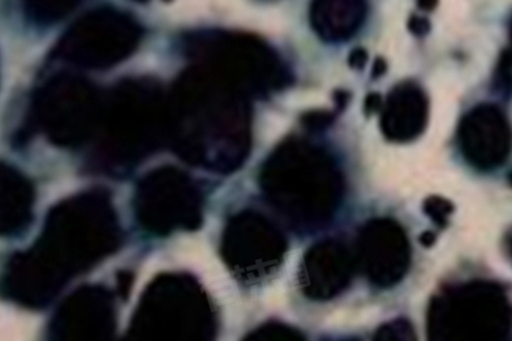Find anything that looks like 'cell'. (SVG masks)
I'll use <instances>...</instances> for the list:
<instances>
[{"instance_id":"cell-3","label":"cell","mask_w":512,"mask_h":341,"mask_svg":"<svg viewBox=\"0 0 512 341\" xmlns=\"http://www.w3.org/2000/svg\"><path fill=\"white\" fill-rule=\"evenodd\" d=\"M265 200L294 231L327 226L342 202L345 182L328 152L301 138L282 142L260 172Z\"/></svg>"},{"instance_id":"cell-18","label":"cell","mask_w":512,"mask_h":341,"mask_svg":"<svg viewBox=\"0 0 512 341\" xmlns=\"http://www.w3.org/2000/svg\"><path fill=\"white\" fill-rule=\"evenodd\" d=\"M365 14L366 0H313L310 22L320 39L339 43L354 36Z\"/></svg>"},{"instance_id":"cell-21","label":"cell","mask_w":512,"mask_h":341,"mask_svg":"<svg viewBox=\"0 0 512 341\" xmlns=\"http://www.w3.org/2000/svg\"><path fill=\"white\" fill-rule=\"evenodd\" d=\"M376 340L380 341H403V340H416V333H414L413 326L405 318L388 322V324L381 326L377 331Z\"/></svg>"},{"instance_id":"cell-11","label":"cell","mask_w":512,"mask_h":341,"mask_svg":"<svg viewBox=\"0 0 512 341\" xmlns=\"http://www.w3.org/2000/svg\"><path fill=\"white\" fill-rule=\"evenodd\" d=\"M287 242L275 223L256 211L231 217L222 236L223 261L239 279L256 281L282 265Z\"/></svg>"},{"instance_id":"cell-22","label":"cell","mask_w":512,"mask_h":341,"mask_svg":"<svg viewBox=\"0 0 512 341\" xmlns=\"http://www.w3.org/2000/svg\"><path fill=\"white\" fill-rule=\"evenodd\" d=\"M424 212L431 217L437 226H446L448 217L454 212V206L443 197H429L425 201Z\"/></svg>"},{"instance_id":"cell-29","label":"cell","mask_w":512,"mask_h":341,"mask_svg":"<svg viewBox=\"0 0 512 341\" xmlns=\"http://www.w3.org/2000/svg\"><path fill=\"white\" fill-rule=\"evenodd\" d=\"M417 5L421 10L432 11L439 5V0H417Z\"/></svg>"},{"instance_id":"cell-30","label":"cell","mask_w":512,"mask_h":341,"mask_svg":"<svg viewBox=\"0 0 512 341\" xmlns=\"http://www.w3.org/2000/svg\"><path fill=\"white\" fill-rule=\"evenodd\" d=\"M383 73H386V62L383 59H377L375 66H373L372 74L379 78Z\"/></svg>"},{"instance_id":"cell-26","label":"cell","mask_w":512,"mask_h":341,"mask_svg":"<svg viewBox=\"0 0 512 341\" xmlns=\"http://www.w3.org/2000/svg\"><path fill=\"white\" fill-rule=\"evenodd\" d=\"M349 62L353 69H362L368 62V54L362 48H357V50L351 52Z\"/></svg>"},{"instance_id":"cell-8","label":"cell","mask_w":512,"mask_h":341,"mask_svg":"<svg viewBox=\"0 0 512 341\" xmlns=\"http://www.w3.org/2000/svg\"><path fill=\"white\" fill-rule=\"evenodd\" d=\"M104 93L87 78L59 73L37 89L31 122L51 144L78 148L95 138L102 121Z\"/></svg>"},{"instance_id":"cell-4","label":"cell","mask_w":512,"mask_h":341,"mask_svg":"<svg viewBox=\"0 0 512 341\" xmlns=\"http://www.w3.org/2000/svg\"><path fill=\"white\" fill-rule=\"evenodd\" d=\"M93 160L108 174H126L167 145V93L151 78L123 80L104 93Z\"/></svg>"},{"instance_id":"cell-7","label":"cell","mask_w":512,"mask_h":341,"mask_svg":"<svg viewBox=\"0 0 512 341\" xmlns=\"http://www.w3.org/2000/svg\"><path fill=\"white\" fill-rule=\"evenodd\" d=\"M429 340H507L512 305L502 286L476 280L433 296L426 316Z\"/></svg>"},{"instance_id":"cell-27","label":"cell","mask_w":512,"mask_h":341,"mask_svg":"<svg viewBox=\"0 0 512 341\" xmlns=\"http://www.w3.org/2000/svg\"><path fill=\"white\" fill-rule=\"evenodd\" d=\"M384 101L381 100V96L379 95H371L368 96V99H366L365 103V110L368 112V114H371V112H376L381 110L383 108Z\"/></svg>"},{"instance_id":"cell-15","label":"cell","mask_w":512,"mask_h":341,"mask_svg":"<svg viewBox=\"0 0 512 341\" xmlns=\"http://www.w3.org/2000/svg\"><path fill=\"white\" fill-rule=\"evenodd\" d=\"M357 265L349 246L338 239H324L310 247L302 260V292L313 301H330L350 286Z\"/></svg>"},{"instance_id":"cell-33","label":"cell","mask_w":512,"mask_h":341,"mask_svg":"<svg viewBox=\"0 0 512 341\" xmlns=\"http://www.w3.org/2000/svg\"><path fill=\"white\" fill-rule=\"evenodd\" d=\"M136 2H148V0H136Z\"/></svg>"},{"instance_id":"cell-31","label":"cell","mask_w":512,"mask_h":341,"mask_svg":"<svg viewBox=\"0 0 512 341\" xmlns=\"http://www.w3.org/2000/svg\"><path fill=\"white\" fill-rule=\"evenodd\" d=\"M421 242L424 243L425 246H431L432 243L435 242V236H433L431 232H426V234L422 236Z\"/></svg>"},{"instance_id":"cell-32","label":"cell","mask_w":512,"mask_h":341,"mask_svg":"<svg viewBox=\"0 0 512 341\" xmlns=\"http://www.w3.org/2000/svg\"><path fill=\"white\" fill-rule=\"evenodd\" d=\"M508 250H510V254L512 257V232H511L510 238H508Z\"/></svg>"},{"instance_id":"cell-25","label":"cell","mask_w":512,"mask_h":341,"mask_svg":"<svg viewBox=\"0 0 512 341\" xmlns=\"http://www.w3.org/2000/svg\"><path fill=\"white\" fill-rule=\"evenodd\" d=\"M409 29L413 35L425 36L431 31V24L424 17L413 16L409 20Z\"/></svg>"},{"instance_id":"cell-1","label":"cell","mask_w":512,"mask_h":341,"mask_svg":"<svg viewBox=\"0 0 512 341\" xmlns=\"http://www.w3.org/2000/svg\"><path fill=\"white\" fill-rule=\"evenodd\" d=\"M122 231L107 193L87 191L52 208L35 245L11 258L7 295L18 305L41 309L73 277L118 250Z\"/></svg>"},{"instance_id":"cell-5","label":"cell","mask_w":512,"mask_h":341,"mask_svg":"<svg viewBox=\"0 0 512 341\" xmlns=\"http://www.w3.org/2000/svg\"><path fill=\"white\" fill-rule=\"evenodd\" d=\"M190 65L233 86L242 95L261 99L290 85L282 58L257 36L227 31L194 32L183 40Z\"/></svg>"},{"instance_id":"cell-28","label":"cell","mask_w":512,"mask_h":341,"mask_svg":"<svg viewBox=\"0 0 512 341\" xmlns=\"http://www.w3.org/2000/svg\"><path fill=\"white\" fill-rule=\"evenodd\" d=\"M118 286L119 291H121V294L126 296L127 291H129L130 286H132V280H130V275L122 273V275L119 276Z\"/></svg>"},{"instance_id":"cell-2","label":"cell","mask_w":512,"mask_h":341,"mask_svg":"<svg viewBox=\"0 0 512 341\" xmlns=\"http://www.w3.org/2000/svg\"><path fill=\"white\" fill-rule=\"evenodd\" d=\"M167 145L192 166L237 171L252 149L249 97L190 65L167 93Z\"/></svg>"},{"instance_id":"cell-16","label":"cell","mask_w":512,"mask_h":341,"mask_svg":"<svg viewBox=\"0 0 512 341\" xmlns=\"http://www.w3.org/2000/svg\"><path fill=\"white\" fill-rule=\"evenodd\" d=\"M428 97L414 82L395 86L381 108L380 127L392 142H410L424 133L428 123Z\"/></svg>"},{"instance_id":"cell-10","label":"cell","mask_w":512,"mask_h":341,"mask_svg":"<svg viewBox=\"0 0 512 341\" xmlns=\"http://www.w3.org/2000/svg\"><path fill=\"white\" fill-rule=\"evenodd\" d=\"M203 196L185 172L162 167L138 183L134 209L138 223L153 235L194 231L203 223Z\"/></svg>"},{"instance_id":"cell-24","label":"cell","mask_w":512,"mask_h":341,"mask_svg":"<svg viewBox=\"0 0 512 341\" xmlns=\"http://www.w3.org/2000/svg\"><path fill=\"white\" fill-rule=\"evenodd\" d=\"M332 122H334V115L324 111L310 112L304 119V125L310 130L327 129Z\"/></svg>"},{"instance_id":"cell-13","label":"cell","mask_w":512,"mask_h":341,"mask_svg":"<svg viewBox=\"0 0 512 341\" xmlns=\"http://www.w3.org/2000/svg\"><path fill=\"white\" fill-rule=\"evenodd\" d=\"M117 328L114 298L102 286L78 288L56 310L50 337L58 341L111 340Z\"/></svg>"},{"instance_id":"cell-17","label":"cell","mask_w":512,"mask_h":341,"mask_svg":"<svg viewBox=\"0 0 512 341\" xmlns=\"http://www.w3.org/2000/svg\"><path fill=\"white\" fill-rule=\"evenodd\" d=\"M35 191L25 175L11 166L0 167V228L3 235L16 236L31 224Z\"/></svg>"},{"instance_id":"cell-6","label":"cell","mask_w":512,"mask_h":341,"mask_svg":"<svg viewBox=\"0 0 512 341\" xmlns=\"http://www.w3.org/2000/svg\"><path fill=\"white\" fill-rule=\"evenodd\" d=\"M218 318L207 292L188 273H163L142 294L129 328L132 340H212Z\"/></svg>"},{"instance_id":"cell-20","label":"cell","mask_w":512,"mask_h":341,"mask_svg":"<svg viewBox=\"0 0 512 341\" xmlns=\"http://www.w3.org/2000/svg\"><path fill=\"white\" fill-rule=\"evenodd\" d=\"M305 336L302 335L298 329L291 328V326L282 324H267L260 326L256 331L250 333L246 340L257 341H295L304 340Z\"/></svg>"},{"instance_id":"cell-23","label":"cell","mask_w":512,"mask_h":341,"mask_svg":"<svg viewBox=\"0 0 512 341\" xmlns=\"http://www.w3.org/2000/svg\"><path fill=\"white\" fill-rule=\"evenodd\" d=\"M512 58L510 54H504L495 77V88L500 95L510 96L512 92Z\"/></svg>"},{"instance_id":"cell-34","label":"cell","mask_w":512,"mask_h":341,"mask_svg":"<svg viewBox=\"0 0 512 341\" xmlns=\"http://www.w3.org/2000/svg\"><path fill=\"white\" fill-rule=\"evenodd\" d=\"M511 43H512V24H511Z\"/></svg>"},{"instance_id":"cell-12","label":"cell","mask_w":512,"mask_h":341,"mask_svg":"<svg viewBox=\"0 0 512 341\" xmlns=\"http://www.w3.org/2000/svg\"><path fill=\"white\" fill-rule=\"evenodd\" d=\"M357 251L358 264L376 287H394L409 271V238L401 224L390 217H377L365 224Z\"/></svg>"},{"instance_id":"cell-19","label":"cell","mask_w":512,"mask_h":341,"mask_svg":"<svg viewBox=\"0 0 512 341\" xmlns=\"http://www.w3.org/2000/svg\"><path fill=\"white\" fill-rule=\"evenodd\" d=\"M84 0H21L29 21L37 25L56 24L73 13Z\"/></svg>"},{"instance_id":"cell-9","label":"cell","mask_w":512,"mask_h":341,"mask_svg":"<svg viewBox=\"0 0 512 341\" xmlns=\"http://www.w3.org/2000/svg\"><path fill=\"white\" fill-rule=\"evenodd\" d=\"M141 39L142 28L136 18L114 7H99L67 29L55 56L81 69L106 70L130 58Z\"/></svg>"},{"instance_id":"cell-14","label":"cell","mask_w":512,"mask_h":341,"mask_svg":"<svg viewBox=\"0 0 512 341\" xmlns=\"http://www.w3.org/2000/svg\"><path fill=\"white\" fill-rule=\"evenodd\" d=\"M459 146L467 163L480 171L496 170L512 149V130L506 114L493 104H481L463 116Z\"/></svg>"}]
</instances>
